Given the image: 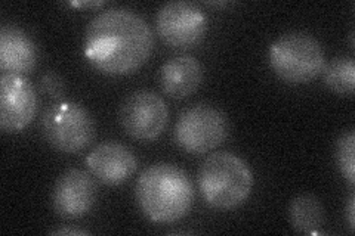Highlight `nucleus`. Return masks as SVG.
Masks as SVG:
<instances>
[{"instance_id": "nucleus-5", "label": "nucleus", "mask_w": 355, "mask_h": 236, "mask_svg": "<svg viewBox=\"0 0 355 236\" xmlns=\"http://www.w3.org/2000/svg\"><path fill=\"white\" fill-rule=\"evenodd\" d=\"M42 133L57 151L74 154L85 149L94 140L95 122L82 105L61 100L44 111Z\"/></svg>"}, {"instance_id": "nucleus-16", "label": "nucleus", "mask_w": 355, "mask_h": 236, "mask_svg": "<svg viewBox=\"0 0 355 236\" xmlns=\"http://www.w3.org/2000/svg\"><path fill=\"white\" fill-rule=\"evenodd\" d=\"M336 164L349 185L355 183V131L348 130L336 143Z\"/></svg>"}, {"instance_id": "nucleus-13", "label": "nucleus", "mask_w": 355, "mask_h": 236, "mask_svg": "<svg viewBox=\"0 0 355 236\" xmlns=\"http://www.w3.org/2000/svg\"><path fill=\"white\" fill-rule=\"evenodd\" d=\"M205 78L203 65L194 56L182 55L164 62L160 70L162 91L173 99L193 95Z\"/></svg>"}, {"instance_id": "nucleus-1", "label": "nucleus", "mask_w": 355, "mask_h": 236, "mask_svg": "<svg viewBox=\"0 0 355 236\" xmlns=\"http://www.w3.org/2000/svg\"><path fill=\"white\" fill-rule=\"evenodd\" d=\"M153 48L150 26L130 9H107L86 30L85 56L96 70L110 75L135 73L148 61Z\"/></svg>"}, {"instance_id": "nucleus-7", "label": "nucleus", "mask_w": 355, "mask_h": 236, "mask_svg": "<svg viewBox=\"0 0 355 236\" xmlns=\"http://www.w3.org/2000/svg\"><path fill=\"white\" fill-rule=\"evenodd\" d=\"M119 118L121 127L133 139L154 140L168 126L169 109L160 95L137 91L123 100Z\"/></svg>"}, {"instance_id": "nucleus-4", "label": "nucleus", "mask_w": 355, "mask_h": 236, "mask_svg": "<svg viewBox=\"0 0 355 236\" xmlns=\"http://www.w3.org/2000/svg\"><path fill=\"white\" fill-rule=\"evenodd\" d=\"M272 71L282 80L304 84L314 80L326 65L321 43L305 31H292L277 39L268 51Z\"/></svg>"}, {"instance_id": "nucleus-11", "label": "nucleus", "mask_w": 355, "mask_h": 236, "mask_svg": "<svg viewBox=\"0 0 355 236\" xmlns=\"http://www.w3.org/2000/svg\"><path fill=\"white\" fill-rule=\"evenodd\" d=\"M89 172L105 185H120L137 172L138 160L128 146L110 140L99 143L87 155Z\"/></svg>"}, {"instance_id": "nucleus-19", "label": "nucleus", "mask_w": 355, "mask_h": 236, "mask_svg": "<svg viewBox=\"0 0 355 236\" xmlns=\"http://www.w3.org/2000/svg\"><path fill=\"white\" fill-rule=\"evenodd\" d=\"M52 235H89L87 230L83 229H71V228H62L58 230H53Z\"/></svg>"}, {"instance_id": "nucleus-20", "label": "nucleus", "mask_w": 355, "mask_h": 236, "mask_svg": "<svg viewBox=\"0 0 355 236\" xmlns=\"http://www.w3.org/2000/svg\"><path fill=\"white\" fill-rule=\"evenodd\" d=\"M71 6H76V8H98V6H103L104 2H95V0H92V2H71L70 3Z\"/></svg>"}, {"instance_id": "nucleus-17", "label": "nucleus", "mask_w": 355, "mask_h": 236, "mask_svg": "<svg viewBox=\"0 0 355 236\" xmlns=\"http://www.w3.org/2000/svg\"><path fill=\"white\" fill-rule=\"evenodd\" d=\"M42 91L51 98H61L65 92V83L57 73H48L40 80Z\"/></svg>"}, {"instance_id": "nucleus-18", "label": "nucleus", "mask_w": 355, "mask_h": 236, "mask_svg": "<svg viewBox=\"0 0 355 236\" xmlns=\"http://www.w3.org/2000/svg\"><path fill=\"white\" fill-rule=\"evenodd\" d=\"M347 219H348V224H349L351 232H354V229H355V195L354 194H351V197L348 199Z\"/></svg>"}, {"instance_id": "nucleus-2", "label": "nucleus", "mask_w": 355, "mask_h": 236, "mask_svg": "<svg viewBox=\"0 0 355 236\" xmlns=\"http://www.w3.org/2000/svg\"><path fill=\"white\" fill-rule=\"evenodd\" d=\"M135 197L142 215L154 223H173L185 217L194 204V186L175 164L159 163L141 173Z\"/></svg>"}, {"instance_id": "nucleus-15", "label": "nucleus", "mask_w": 355, "mask_h": 236, "mask_svg": "<svg viewBox=\"0 0 355 236\" xmlns=\"http://www.w3.org/2000/svg\"><path fill=\"white\" fill-rule=\"evenodd\" d=\"M323 82L340 96H352L355 89V62L349 56H336L324 65Z\"/></svg>"}, {"instance_id": "nucleus-6", "label": "nucleus", "mask_w": 355, "mask_h": 236, "mask_svg": "<svg viewBox=\"0 0 355 236\" xmlns=\"http://www.w3.org/2000/svg\"><path fill=\"white\" fill-rule=\"evenodd\" d=\"M230 125L220 109L197 104L185 109L178 118L173 138L176 145L190 154H206L228 138Z\"/></svg>"}, {"instance_id": "nucleus-8", "label": "nucleus", "mask_w": 355, "mask_h": 236, "mask_svg": "<svg viewBox=\"0 0 355 236\" xmlns=\"http://www.w3.org/2000/svg\"><path fill=\"white\" fill-rule=\"evenodd\" d=\"M155 26L166 44L185 49L202 42L207 30V18L197 5L175 0L160 8Z\"/></svg>"}, {"instance_id": "nucleus-14", "label": "nucleus", "mask_w": 355, "mask_h": 236, "mask_svg": "<svg viewBox=\"0 0 355 236\" xmlns=\"http://www.w3.org/2000/svg\"><path fill=\"white\" fill-rule=\"evenodd\" d=\"M288 219L296 232L318 235L324 226L326 210L317 197L304 194L292 199L288 207Z\"/></svg>"}, {"instance_id": "nucleus-9", "label": "nucleus", "mask_w": 355, "mask_h": 236, "mask_svg": "<svg viewBox=\"0 0 355 236\" xmlns=\"http://www.w3.org/2000/svg\"><path fill=\"white\" fill-rule=\"evenodd\" d=\"M37 111L35 87L24 75L3 73L0 77V129L19 133L33 121Z\"/></svg>"}, {"instance_id": "nucleus-3", "label": "nucleus", "mask_w": 355, "mask_h": 236, "mask_svg": "<svg viewBox=\"0 0 355 236\" xmlns=\"http://www.w3.org/2000/svg\"><path fill=\"white\" fill-rule=\"evenodd\" d=\"M198 186L209 206L230 210L249 198L253 174L240 156L231 152H215L200 167Z\"/></svg>"}, {"instance_id": "nucleus-12", "label": "nucleus", "mask_w": 355, "mask_h": 236, "mask_svg": "<svg viewBox=\"0 0 355 236\" xmlns=\"http://www.w3.org/2000/svg\"><path fill=\"white\" fill-rule=\"evenodd\" d=\"M39 60L36 43L17 26L0 30V69L5 73L24 75L35 69Z\"/></svg>"}, {"instance_id": "nucleus-10", "label": "nucleus", "mask_w": 355, "mask_h": 236, "mask_svg": "<svg viewBox=\"0 0 355 236\" xmlns=\"http://www.w3.org/2000/svg\"><path fill=\"white\" fill-rule=\"evenodd\" d=\"M94 176L80 168H71L60 176L53 186L52 206L57 215L67 220L86 216L96 201Z\"/></svg>"}]
</instances>
